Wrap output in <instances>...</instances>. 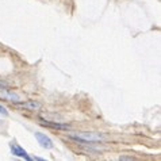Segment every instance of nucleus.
I'll return each mask as SVG.
<instances>
[{"instance_id":"f257e3e1","label":"nucleus","mask_w":161,"mask_h":161,"mask_svg":"<svg viewBox=\"0 0 161 161\" xmlns=\"http://www.w3.org/2000/svg\"><path fill=\"white\" fill-rule=\"evenodd\" d=\"M72 139H76V141H81V142H99L102 139H104L106 137L102 135V134H98V133H77V134H71Z\"/></svg>"},{"instance_id":"f03ea898","label":"nucleus","mask_w":161,"mask_h":161,"mask_svg":"<svg viewBox=\"0 0 161 161\" xmlns=\"http://www.w3.org/2000/svg\"><path fill=\"white\" fill-rule=\"evenodd\" d=\"M35 138H37V141H38V144L41 145L42 147H45V149H53V147H54L53 141L46 135V134L35 131Z\"/></svg>"},{"instance_id":"7ed1b4c3","label":"nucleus","mask_w":161,"mask_h":161,"mask_svg":"<svg viewBox=\"0 0 161 161\" xmlns=\"http://www.w3.org/2000/svg\"><path fill=\"white\" fill-rule=\"evenodd\" d=\"M11 152H12V154L14 156H18V157H22V158H25V160H33V158L30 157V156L27 154V152H26L23 147H20L19 145H17V144H11Z\"/></svg>"},{"instance_id":"20e7f679","label":"nucleus","mask_w":161,"mask_h":161,"mask_svg":"<svg viewBox=\"0 0 161 161\" xmlns=\"http://www.w3.org/2000/svg\"><path fill=\"white\" fill-rule=\"evenodd\" d=\"M19 107L29 110V111H38V110H41L42 104L37 100H29V102H25V103H19Z\"/></svg>"},{"instance_id":"39448f33","label":"nucleus","mask_w":161,"mask_h":161,"mask_svg":"<svg viewBox=\"0 0 161 161\" xmlns=\"http://www.w3.org/2000/svg\"><path fill=\"white\" fill-rule=\"evenodd\" d=\"M3 98L8 99L10 102H15V103H19V102H20V98L17 95V93H4Z\"/></svg>"},{"instance_id":"423d86ee","label":"nucleus","mask_w":161,"mask_h":161,"mask_svg":"<svg viewBox=\"0 0 161 161\" xmlns=\"http://www.w3.org/2000/svg\"><path fill=\"white\" fill-rule=\"evenodd\" d=\"M0 114H3L4 117H8V111H7L6 107H3L2 104H0Z\"/></svg>"},{"instance_id":"0eeeda50","label":"nucleus","mask_w":161,"mask_h":161,"mask_svg":"<svg viewBox=\"0 0 161 161\" xmlns=\"http://www.w3.org/2000/svg\"><path fill=\"white\" fill-rule=\"evenodd\" d=\"M7 88H8V85L6 84V83H3V81H0V91H6Z\"/></svg>"},{"instance_id":"6e6552de","label":"nucleus","mask_w":161,"mask_h":161,"mask_svg":"<svg viewBox=\"0 0 161 161\" xmlns=\"http://www.w3.org/2000/svg\"><path fill=\"white\" fill-rule=\"evenodd\" d=\"M2 123H3V122H2V120H0V125H2Z\"/></svg>"}]
</instances>
